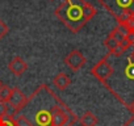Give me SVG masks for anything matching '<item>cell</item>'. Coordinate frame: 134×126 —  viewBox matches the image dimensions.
I'll return each mask as SVG.
<instances>
[{
  "label": "cell",
  "instance_id": "obj_7",
  "mask_svg": "<svg viewBox=\"0 0 134 126\" xmlns=\"http://www.w3.org/2000/svg\"><path fill=\"white\" fill-rule=\"evenodd\" d=\"M8 68L9 71L16 75V76H21L26 70H28V63L21 58V56H15L9 63H8Z\"/></svg>",
  "mask_w": 134,
  "mask_h": 126
},
{
  "label": "cell",
  "instance_id": "obj_19",
  "mask_svg": "<svg viewBox=\"0 0 134 126\" xmlns=\"http://www.w3.org/2000/svg\"><path fill=\"white\" fill-rule=\"evenodd\" d=\"M126 108H127V109H129L133 114H134V100H133L130 104H126Z\"/></svg>",
  "mask_w": 134,
  "mask_h": 126
},
{
  "label": "cell",
  "instance_id": "obj_6",
  "mask_svg": "<svg viewBox=\"0 0 134 126\" xmlns=\"http://www.w3.org/2000/svg\"><path fill=\"white\" fill-rule=\"evenodd\" d=\"M26 101H28V97L25 96V93L19 87L12 88V95H11V99L8 100V105H9L11 109L15 110L16 114L25 106Z\"/></svg>",
  "mask_w": 134,
  "mask_h": 126
},
{
  "label": "cell",
  "instance_id": "obj_11",
  "mask_svg": "<svg viewBox=\"0 0 134 126\" xmlns=\"http://www.w3.org/2000/svg\"><path fill=\"white\" fill-rule=\"evenodd\" d=\"M104 45L107 46V49L109 50V53H112V51H113V50H114V49H116V47L120 45V42H118V41H117L114 37H112V36L109 34V36L105 38V41H104Z\"/></svg>",
  "mask_w": 134,
  "mask_h": 126
},
{
  "label": "cell",
  "instance_id": "obj_15",
  "mask_svg": "<svg viewBox=\"0 0 134 126\" xmlns=\"http://www.w3.org/2000/svg\"><path fill=\"white\" fill-rule=\"evenodd\" d=\"M8 25L2 20V19H0V39H3L7 34H8Z\"/></svg>",
  "mask_w": 134,
  "mask_h": 126
},
{
  "label": "cell",
  "instance_id": "obj_16",
  "mask_svg": "<svg viewBox=\"0 0 134 126\" xmlns=\"http://www.w3.org/2000/svg\"><path fill=\"white\" fill-rule=\"evenodd\" d=\"M8 109H9L8 102H4V101L0 100V118H2L3 116H5V114H8Z\"/></svg>",
  "mask_w": 134,
  "mask_h": 126
},
{
  "label": "cell",
  "instance_id": "obj_9",
  "mask_svg": "<svg viewBox=\"0 0 134 126\" xmlns=\"http://www.w3.org/2000/svg\"><path fill=\"white\" fill-rule=\"evenodd\" d=\"M79 122H80V126H96L99 122V118L92 112H86L79 118Z\"/></svg>",
  "mask_w": 134,
  "mask_h": 126
},
{
  "label": "cell",
  "instance_id": "obj_3",
  "mask_svg": "<svg viewBox=\"0 0 134 126\" xmlns=\"http://www.w3.org/2000/svg\"><path fill=\"white\" fill-rule=\"evenodd\" d=\"M100 5L105 8L118 24L125 22L134 15V0H97Z\"/></svg>",
  "mask_w": 134,
  "mask_h": 126
},
{
  "label": "cell",
  "instance_id": "obj_10",
  "mask_svg": "<svg viewBox=\"0 0 134 126\" xmlns=\"http://www.w3.org/2000/svg\"><path fill=\"white\" fill-rule=\"evenodd\" d=\"M11 95H12V88L8 87L7 84H3L0 87V100L4 101V102H8V100L11 99Z\"/></svg>",
  "mask_w": 134,
  "mask_h": 126
},
{
  "label": "cell",
  "instance_id": "obj_14",
  "mask_svg": "<svg viewBox=\"0 0 134 126\" xmlns=\"http://www.w3.org/2000/svg\"><path fill=\"white\" fill-rule=\"evenodd\" d=\"M0 126H16L15 123V118L9 114H5L0 118Z\"/></svg>",
  "mask_w": 134,
  "mask_h": 126
},
{
  "label": "cell",
  "instance_id": "obj_12",
  "mask_svg": "<svg viewBox=\"0 0 134 126\" xmlns=\"http://www.w3.org/2000/svg\"><path fill=\"white\" fill-rule=\"evenodd\" d=\"M15 123L16 126H33L32 122L24 116V114H19L15 117Z\"/></svg>",
  "mask_w": 134,
  "mask_h": 126
},
{
  "label": "cell",
  "instance_id": "obj_18",
  "mask_svg": "<svg viewBox=\"0 0 134 126\" xmlns=\"http://www.w3.org/2000/svg\"><path fill=\"white\" fill-rule=\"evenodd\" d=\"M124 126H134V116H131V117L124 123Z\"/></svg>",
  "mask_w": 134,
  "mask_h": 126
},
{
  "label": "cell",
  "instance_id": "obj_20",
  "mask_svg": "<svg viewBox=\"0 0 134 126\" xmlns=\"http://www.w3.org/2000/svg\"><path fill=\"white\" fill-rule=\"evenodd\" d=\"M2 85H3V83H2V82H0V87H2Z\"/></svg>",
  "mask_w": 134,
  "mask_h": 126
},
{
  "label": "cell",
  "instance_id": "obj_1",
  "mask_svg": "<svg viewBox=\"0 0 134 126\" xmlns=\"http://www.w3.org/2000/svg\"><path fill=\"white\" fill-rule=\"evenodd\" d=\"M62 102L63 101L47 84H41L33 95L28 97L25 106L19 113L24 114L33 126H51L53 116Z\"/></svg>",
  "mask_w": 134,
  "mask_h": 126
},
{
  "label": "cell",
  "instance_id": "obj_17",
  "mask_svg": "<svg viewBox=\"0 0 134 126\" xmlns=\"http://www.w3.org/2000/svg\"><path fill=\"white\" fill-rule=\"evenodd\" d=\"M121 24H125V25L127 26V29H129L130 32H133V33H134V15H133V16H130L125 22H121Z\"/></svg>",
  "mask_w": 134,
  "mask_h": 126
},
{
  "label": "cell",
  "instance_id": "obj_13",
  "mask_svg": "<svg viewBox=\"0 0 134 126\" xmlns=\"http://www.w3.org/2000/svg\"><path fill=\"white\" fill-rule=\"evenodd\" d=\"M124 74H125V76L129 80H134V63L133 62L127 60V65H126V67L124 70Z\"/></svg>",
  "mask_w": 134,
  "mask_h": 126
},
{
  "label": "cell",
  "instance_id": "obj_2",
  "mask_svg": "<svg viewBox=\"0 0 134 126\" xmlns=\"http://www.w3.org/2000/svg\"><path fill=\"white\" fill-rule=\"evenodd\" d=\"M96 13V8L86 0H64L54 11L58 20L74 34L79 33Z\"/></svg>",
  "mask_w": 134,
  "mask_h": 126
},
{
  "label": "cell",
  "instance_id": "obj_5",
  "mask_svg": "<svg viewBox=\"0 0 134 126\" xmlns=\"http://www.w3.org/2000/svg\"><path fill=\"white\" fill-rule=\"evenodd\" d=\"M64 63H66V66L69 67L70 70L78 71L87 63V59L79 50H72V51H70L69 54L66 55Z\"/></svg>",
  "mask_w": 134,
  "mask_h": 126
},
{
  "label": "cell",
  "instance_id": "obj_4",
  "mask_svg": "<svg viewBox=\"0 0 134 126\" xmlns=\"http://www.w3.org/2000/svg\"><path fill=\"white\" fill-rule=\"evenodd\" d=\"M110 56V54L108 53V55H105L103 59H100L96 65L91 68V74L103 84L108 82V79L114 74V68L112 67V65L108 62V58Z\"/></svg>",
  "mask_w": 134,
  "mask_h": 126
},
{
  "label": "cell",
  "instance_id": "obj_8",
  "mask_svg": "<svg viewBox=\"0 0 134 126\" xmlns=\"http://www.w3.org/2000/svg\"><path fill=\"white\" fill-rule=\"evenodd\" d=\"M53 84L55 88H58L59 91H64L69 88V85L71 84V79L70 76L64 74V72H59L54 79H53Z\"/></svg>",
  "mask_w": 134,
  "mask_h": 126
}]
</instances>
